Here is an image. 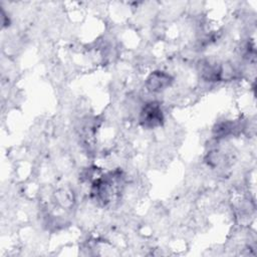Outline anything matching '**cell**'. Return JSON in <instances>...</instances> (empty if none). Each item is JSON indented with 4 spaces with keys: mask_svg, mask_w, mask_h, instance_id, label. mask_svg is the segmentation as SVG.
Instances as JSON below:
<instances>
[{
    "mask_svg": "<svg viewBox=\"0 0 257 257\" xmlns=\"http://www.w3.org/2000/svg\"><path fill=\"white\" fill-rule=\"evenodd\" d=\"M163 119V111L158 102L151 101L144 105L140 116V120L144 126L149 128L159 126L161 125Z\"/></svg>",
    "mask_w": 257,
    "mask_h": 257,
    "instance_id": "6da1fadb",
    "label": "cell"
},
{
    "mask_svg": "<svg viewBox=\"0 0 257 257\" xmlns=\"http://www.w3.org/2000/svg\"><path fill=\"white\" fill-rule=\"evenodd\" d=\"M172 78L170 74L164 71H155L147 79V87L153 92H159L170 85Z\"/></svg>",
    "mask_w": 257,
    "mask_h": 257,
    "instance_id": "7a4b0ae2",
    "label": "cell"
}]
</instances>
